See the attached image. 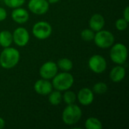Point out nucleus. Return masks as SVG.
Wrapping results in <instances>:
<instances>
[{"instance_id": "21", "label": "nucleus", "mask_w": 129, "mask_h": 129, "mask_svg": "<svg viewBox=\"0 0 129 129\" xmlns=\"http://www.w3.org/2000/svg\"><path fill=\"white\" fill-rule=\"evenodd\" d=\"M107 85L104 82H98L93 86V91L98 94H104L107 91Z\"/></svg>"}, {"instance_id": "2", "label": "nucleus", "mask_w": 129, "mask_h": 129, "mask_svg": "<svg viewBox=\"0 0 129 129\" xmlns=\"http://www.w3.org/2000/svg\"><path fill=\"white\" fill-rule=\"evenodd\" d=\"M82 115V110L79 106L74 104H67L62 113V119L66 125H73L81 119Z\"/></svg>"}, {"instance_id": "17", "label": "nucleus", "mask_w": 129, "mask_h": 129, "mask_svg": "<svg viewBox=\"0 0 129 129\" xmlns=\"http://www.w3.org/2000/svg\"><path fill=\"white\" fill-rule=\"evenodd\" d=\"M85 127L87 129H102L103 125L98 119L95 117H90L85 121Z\"/></svg>"}, {"instance_id": "13", "label": "nucleus", "mask_w": 129, "mask_h": 129, "mask_svg": "<svg viewBox=\"0 0 129 129\" xmlns=\"http://www.w3.org/2000/svg\"><path fill=\"white\" fill-rule=\"evenodd\" d=\"M29 16L28 11L24 8H21L20 7L14 8L11 13L12 20L14 22L20 23V24L25 23L26 22H27L29 20Z\"/></svg>"}, {"instance_id": "15", "label": "nucleus", "mask_w": 129, "mask_h": 129, "mask_svg": "<svg viewBox=\"0 0 129 129\" xmlns=\"http://www.w3.org/2000/svg\"><path fill=\"white\" fill-rule=\"evenodd\" d=\"M125 74H126L125 69L122 66L118 65L113 67L110 71V78L113 82H119L124 79Z\"/></svg>"}, {"instance_id": "14", "label": "nucleus", "mask_w": 129, "mask_h": 129, "mask_svg": "<svg viewBox=\"0 0 129 129\" xmlns=\"http://www.w3.org/2000/svg\"><path fill=\"white\" fill-rule=\"evenodd\" d=\"M105 25V20L104 17L100 14H95L91 16L89 20V26L91 29L94 32L100 31L103 29Z\"/></svg>"}, {"instance_id": "11", "label": "nucleus", "mask_w": 129, "mask_h": 129, "mask_svg": "<svg viewBox=\"0 0 129 129\" xmlns=\"http://www.w3.org/2000/svg\"><path fill=\"white\" fill-rule=\"evenodd\" d=\"M52 84L48 79H39L34 85V90L41 95H48L52 91Z\"/></svg>"}, {"instance_id": "24", "label": "nucleus", "mask_w": 129, "mask_h": 129, "mask_svg": "<svg viewBox=\"0 0 129 129\" xmlns=\"http://www.w3.org/2000/svg\"><path fill=\"white\" fill-rule=\"evenodd\" d=\"M128 25V22L125 20L124 18H119L116 21V27L119 31L125 30Z\"/></svg>"}, {"instance_id": "23", "label": "nucleus", "mask_w": 129, "mask_h": 129, "mask_svg": "<svg viewBox=\"0 0 129 129\" xmlns=\"http://www.w3.org/2000/svg\"><path fill=\"white\" fill-rule=\"evenodd\" d=\"M26 0H4L5 4L11 8H16L22 6Z\"/></svg>"}, {"instance_id": "18", "label": "nucleus", "mask_w": 129, "mask_h": 129, "mask_svg": "<svg viewBox=\"0 0 129 129\" xmlns=\"http://www.w3.org/2000/svg\"><path fill=\"white\" fill-rule=\"evenodd\" d=\"M48 95H49L48 101L53 106H57L61 103V101H62V94H61L60 91L56 90L54 91H51Z\"/></svg>"}, {"instance_id": "28", "label": "nucleus", "mask_w": 129, "mask_h": 129, "mask_svg": "<svg viewBox=\"0 0 129 129\" xmlns=\"http://www.w3.org/2000/svg\"><path fill=\"white\" fill-rule=\"evenodd\" d=\"M47 1L48 2L49 4H55V3L58 2L60 0H47Z\"/></svg>"}, {"instance_id": "12", "label": "nucleus", "mask_w": 129, "mask_h": 129, "mask_svg": "<svg viewBox=\"0 0 129 129\" xmlns=\"http://www.w3.org/2000/svg\"><path fill=\"white\" fill-rule=\"evenodd\" d=\"M76 98L82 105L88 106L94 101V93L91 89L88 88H83L79 91Z\"/></svg>"}, {"instance_id": "4", "label": "nucleus", "mask_w": 129, "mask_h": 129, "mask_svg": "<svg viewBox=\"0 0 129 129\" xmlns=\"http://www.w3.org/2000/svg\"><path fill=\"white\" fill-rule=\"evenodd\" d=\"M110 55L113 63L122 65L128 58V49L122 43H116L112 45Z\"/></svg>"}, {"instance_id": "7", "label": "nucleus", "mask_w": 129, "mask_h": 129, "mask_svg": "<svg viewBox=\"0 0 129 129\" xmlns=\"http://www.w3.org/2000/svg\"><path fill=\"white\" fill-rule=\"evenodd\" d=\"M88 67L95 73H102L107 69V61L105 58L99 54L93 55L88 60Z\"/></svg>"}, {"instance_id": "9", "label": "nucleus", "mask_w": 129, "mask_h": 129, "mask_svg": "<svg viewBox=\"0 0 129 129\" xmlns=\"http://www.w3.org/2000/svg\"><path fill=\"white\" fill-rule=\"evenodd\" d=\"M28 8L34 14L42 15L48 11L49 3L47 0H29Z\"/></svg>"}, {"instance_id": "3", "label": "nucleus", "mask_w": 129, "mask_h": 129, "mask_svg": "<svg viewBox=\"0 0 129 129\" xmlns=\"http://www.w3.org/2000/svg\"><path fill=\"white\" fill-rule=\"evenodd\" d=\"M74 83V78L73 75L67 72L59 73L53 78L52 86L56 90L63 91L69 90Z\"/></svg>"}, {"instance_id": "26", "label": "nucleus", "mask_w": 129, "mask_h": 129, "mask_svg": "<svg viewBox=\"0 0 129 129\" xmlns=\"http://www.w3.org/2000/svg\"><path fill=\"white\" fill-rule=\"evenodd\" d=\"M123 18L129 22V7L126 6V8H125L124 11H123Z\"/></svg>"}, {"instance_id": "1", "label": "nucleus", "mask_w": 129, "mask_h": 129, "mask_svg": "<svg viewBox=\"0 0 129 129\" xmlns=\"http://www.w3.org/2000/svg\"><path fill=\"white\" fill-rule=\"evenodd\" d=\"M20 60V52L14 48H5L0 54V65L4 69L14 67Z\"/></svg>"}, {"instance_id": "25", "label": "nucleus", "mask_w": 129, "mask_h": 129, "mask_svg": "<svg viewBox=\"0 0 129 129\" xmlns=\"http://www.w3.org/2000/svg\"><path fill=\"white\" fill-rule=\"evenodd\" d=\"M7 17V11L5 8L0 7V22L3 21Z\"/></svg>"}, {"instance_id": "8", "label": "nucleus", "mask_w": 129, "mask_h": 129, "mask_svg": "<svg viewBox=\"0 0 129 129\" xmlns=\"http://www.w3.org/2000/svg\"><path fill=\"white\" fill-rule=\"evenodd\" d=\"M58 72L57 65L53 61H48L42 65L39 69V75L44 79H53Z\"/></svg>"}, {"instance_id": "6", "label": "nucleus", "mask_w": 129, "mask_h": 129, "mask_svg": "<svg viewBox=\"0 0 129 129\" xmlns=\"http://www.w3.org/2000/svg\"><path fill=\"white\" fill-rule=\"evenodd\" d=\"M33 36L40 40L48 39L52 33L51 26L45 21H39L34 24L33 26Z\"/></svg>"}, {"instance_id": "27", "label": "nucleus", "mask_w": 129, "mask_h": 129, "mask_svg": "<svg viewBox=\"0 0 129 129\" xmlns=\"http://www.w3.org/2000/svg\"><path fill=\"white\" fill-rule=\"evenodd\" d=\"M5 120L0 117V129L3 128L5 127Z\"/></svg>"}, {"instance_id": "10", "label": "nucleus", "mask_w": 129, "mask_h": 129, "mask_svg": "<svg viewBox=\"0 0 129 129\" xmlns=\"http://www.w3.org/2000/svg\"><path fill=\"white\" fill-rule=\"evenodd\" d=\"M13 42L20 47H24L27 45L29 40V34L26 29L23 27H18L17 28L13 34Z\"/></svg>"}, {"instance_id": "19", "label": "nucleus", "mask_w": 129, "mask_h": 129, "mask_svg": "<svg viewBox=\"0 0 129 129\" xmlns=\"http://www.w3.org/2000/svg\"><path fill=\"white\" fill-rule=\"evenodd\" d=\"M73 62L68 58H61L57 62V67L60 70H63L64 72H68L73 69Z\"/></svg>"}, {"instance_id": "22", "label": "nucleus", "mask_w": 129, "mask_h": 129, "mask_svg": "<svg viewBox=\"0 0 129 129\" xmlns=\"http://www.w3.org/2000/svg\"><path fill=\"white\" fill-rule=\"evenodd\" d=\"M81 37L84 41L90 42V41H92L94 39V33L91 29H85L81 32Z\"/></svg>"}, {"instance_id": "5", "label": "nucleus", "mask_w": 129, "mask_h": 129, "mask_svg": "<svg viewBox=\"0 0 129 129\" xmlns=\"http://www.w3.org/2000/svg\"><path fill=\"white\" fill-rule=\"evenodd\" d=\"M95 45L101 48H108L111 47L115 41L113 34L108 30H100L94 34V39Z\"/></svg>"}, {"instance_id": "16", "label": "nucleus", "mask_w": 129, "mask_h": 129, "mask_svg": "<svg viewBox=\"0 0 129 129\" xmlns=\"http://www.w3.org/2000/svg\"><path fill=\"white\" fill-rule=\"evenodd\" d=\"M13 42L12 33L8 30H2L0 32V45L3 48L10 47Z\"/></svg>"}, {"instance_id": "20", "label": "nucleus", "mask_w": 129, "mask_h": 129, "mask_svg": "<svg viewBox=\"0 0 129 129\" xmlns=\"http://www.w3.org/2000/svg\"><path fill=\"white\" fill-rule=\"evenodd\" d=\"M62 98L63 99L64 102L67 104H72L76 102V95L73 91L67 90L65 91V93L63 94V95L62 96Z\"/></svg>"}]
</instances>
